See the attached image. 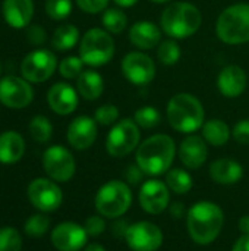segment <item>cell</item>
<instances>
[{
	"label": "cell",
	"instance_id": "1",
	"mask_svg": "<svg viewBox=\"0 0 249 251\" xmlns=\"http://www.w3.org/2000/svg\"><path fill=\"white\" fill-rule=\"evenodd\" d=\"M176 156V144L166 134H156L144 140L136 149V165L145 175L158 176L166 174Z\"/></svg>",
	"mask_w": 249,
	"mask_h": 251
},
{
	"label": "cell",
	"instance_id": "2",
	"mask_svg": "<svg viewBox=\"0 0 249 251\" xmlns=\"http://www.w3.org/2000/svg\"><path fill=\"white\" fill-rule=\"evenodd\" d=\"M225 224L223 210L211 201L195 203L186 216L188 234L197 244H211L220 234Z\"/></svg>",
	"mask_w": 249,
	"mask_h": 251
},
{
	"label": "cell",
	"instance_id": "3",
	"mask_svg": "<svg viewBox=\"0 0 249 251\" xmlns=\"http://www.w3.org/2000/svg\"><path fill=\"white\" fill-rule=\"evenodd\" d=\"M166 116L170 126L182 134H192L203 128L205 122L204 106L191 93L175 94L167 103Z\"/></svg>",
	"mask_w": 249,
	"mask_h": 251
},
{
	"label": "cell",
	"instance_id": "4",
	"mask_svg": "<svg viewBox=\"0 0 249 251\" xmlns=\"http://www.w3.org/2000/svg\"><path fill=\"white\" fill-rule=\"evenodd\" d=\"M203 24L200 9L188 1L170 3L161 13L160 26L173 40H185L198 32Z\"/></svg>",
	"mask_w": 249,
	"mask_h": 251
},
{
	"label": "cell",
	"instance_id": "5",
	"mask_svg": "<svg viewBox=\"0 0 249 251\" xmlns=\"http://www.w3.org/2000/svg\"><path fill=\"white\" fill-rule=\"evenodd\" d=\"M216 34L225 44L238 46L249 41V4L236 3L226 7L216 21Z\"/></svg>",
	"mask_w": 249,
	"mask_h": 251
},
{
	"label": "cell",
	"instance_id": "6",
	"mask_svg": "<svg viewBox=\"0 0 249 251\" xmlns=\"http://www.w3.org/2000/svg\"><path fill=\"white\" fill-rule=\"evenodd\" d=\"M116 51L114 40L104 28L88 29L79 41V57L88 66L98 68L109 63Z\"/></svg>",
	"mask_w": 249,
	"mask_h": 251
},
{
	"label": "cell",
	"instance_id": "7",
	"mask_svg": "<svg viewBox=\"0 0 249 251\" xmlns=\"http://www.w3.org/2000/svg\"><path fill=\"white\" fill-rule=\"evenodd\" d=\"M132 203V193L126 182L113 179L106 182L95 196V209L104 218H120Z\"/></svg>",
	"mask_w": 249,
	"mask_h": 251
},
{
	"label": "cell",
	"instance_id": "8",
	"mask_svg": "<svg viewBox=\"0 0 249 251\" xmlns=\"http://www.w3.org/2000/svg\"><path fill=\"white\" fill-rule=\"evenodd\" d=\"M141 140V128L134 119L125 118L117 121L107 134L106 150L112 157H125L138 149Z\"/></svg>",
	"mask_w": 249,
	"mask_h": 251
},
{
	"label": "cell",
	"instance_id": "9",
	"mask_svg": "<svg viewBox=\"0 0 249 251\" xmlns=\"http://www.w3.org/2000/svg\"><path fill=\"white\" fill-rule=\"evenodd\" d=\"M57 68L59 65L56 54L47 49H37L29 51L21 62L22 76L34 84L50 79Z\"/></svg>",
	"mask_w": 249,
	"mask_h": 251
},
{
	"label": "cell",
	"instance_id": "10",
	"mask_svg": "<svg viewBox=\"0 0 249 251\" xmlns=\"http://www.w3.org/2000/svg\"><path fill=\"white\" fill-rule=\"evenodd\" d=\"M122 74L123 76L134 85L145 87L156 78V63L154 60L142 53L138 51H129L123 56L122 63Z\"/></svg>",
	"mask_w": 249,
	"mask_h": 251
},
{
	"label": "cell",
	"instance_id": "11",
	"mask_svg": "<svg viewBox=\"0 0 249 251\" xmlns=\"http://www.w3.org/2000/svg\"><path fill=\"white\" fill-rule=\"evenodd\" d=\"M43 166L45 174L56 182H68L75 175V157L63 146H51L44 151Z\"/></svg>",
	"mask_w": 249,
	"mask_h": 251
},
{
	"label": "cell",
	"instance_id": "12",
	"mask_svg": "<svg viewBox=\"0 0 249 251\" xmlns=\"http://www.w3.org/2000/svg\"><path fill=\"white\" fill-rule=\"evenodd\" d=\"M34 90L23 76L6 75L0 79V103L9 109H23L31 104Z\"/></svg>",
	"mask_w": 249,
	"mask_h": 251
},
{
	"label": "cell",
	"instance_id": "13",
	"mask_svg": "<svg viewBox=\"0 0 249 251\" xmlns=\"http://www.w3.org/2000/svg\"><path fill=\"white\" fill-rule=\"evenodd\" d=\"M28 199L31 204L41 212H54L63 201L59 185L45 178H37L28 185Z\"/></svg>",
	"mask_w": 249,
	"mask_h": 251
},
{
	"label": "cell",
	"instance_id": "14",
	"mask_svg": "<svg viewBox=\"0 0 249 251\" xmlns=\"http://www.w3.org/2000/svg\"><path fill=\"white\" fill-rule=\"evenodd\" d=\"M125 241L134 251H157L163 244V232L151 222H136L128 228Z\"/></svg>",
	"mask_w": 249,
	"mask_h": 251
},
{
	"label": "cell",
	"instance_id": "15",
	"mask_svg": "<svg viewBox=\"0 0 249 251\" xmlns=\"http://www.w3.org/2000/svg\"><path fill=\"white\" fill-rule=\"evenodd\" d=\"M139 204L150 215H160L169 206V187L158 179H148L139 188Z\"/></svg>",
	"mask_w": 249,
	"mask_h": 251
},
{
	"label": "cell",
	"instance_id": "16",
	"mask_svg": "<svg viewBox=\"0 0 249 251\" xmlns=\"http://www.w3.org/2000/svg\"><path fill=\"white\" fill-rule=\"evenodd\" d=\"M88 234L84 226L63 222L51 231V244L59 251H79L87 244Z\"/></svg>",
	"mask_w": 249,
	"mask_h": 251
},
{
	"label": "cell",
	"instance_id": "17",
	"mask_svg": "<svg viewBox=\"0 0 249 251\" xmlns=\"http://www.w3.org/2000/svg\"><path fill=\"white\" fill-rule=\"evenodd\" d=\"M68 143L75 150H87L90 149L97 140V122L94 118L87 115H81L75 118L66 132Z\"/></svg>",
	"mask_w": 249,
	"mask_h": 251
},
{
	"label": "cell",
	"instance_id": "18",
	"mask_svg": "<svg viewBox=\"0 0 249 251\" xmlns=\"http://www.w3.org/2000/svg\"><path fill=\"white\" fill-rule=\"evenodd\" d=\"M78 90H75L68 82H56L47 91V103L48 107L62 116L70 115L76 110L79 97Z\"/></svg>",
	"mask_w": 249,
	"mask_h": 251
},
{
	"label": "cell",
	"instance_id": "19",
	"mask_svg": "<svg viewBox=\"0 0 249 251\" xmlns=\"http://www.w3.org/2000/svg\"><path fill=\"white\" fill-rule=\"evenodd\" d=\"M248 85V78L245 71L238 65L225 66L217 76V88L222 96L227 99L241 97Z\"/></svg>",
	"mask_w": 249,
	"mask_h": 251
},
{
	"label": "cell",
	"instance_id": "20",
	"mask_svg": "<svg viewBox=\"0 0 249 251\" xmlns=\"http://www.w3.org/2000/svg\"><path fill=\"white\" fill-rule=\"evenodd\" d=\"M163 29L151 21H138L129 28V41L138 50H151L161 43Z\"/></svg>",
	"mask_w": 249,
	"mask_h": 251
},
{
	"label": "cell",
	"instance_id": "21",
	"mask_svg": "<svg viewBox=\"0 0 249 251\" xmlns=\"http://www.w3.org/2000/svg\"><path fill=\"white\" fill-rule=\"evenodd\" d=\"M208 157L207 141L200 135H188L179 146V159L188 169L201 168Z\"/></svg>",
	"mask_w": 249,
	"mask_h": 251
},
{
	"label": "cell",
	"instance_id": "22",
	"mask_svg": "<svg viewBox=\"0 0 249 251\" xmlns=\"http://www.w3.org/2000/svg\"><path fill=\"white\" fill-rule=\"evenodd\" d=\"M1 13L7 25L15 29L26 28L34 16L32 0H3Z\"/></svg>",
	"mask_w": 249,
	"mask_h": 251
},
{
	"label": "cell",
	"instance_id": "23",
	"mask_svg": "<svg viewBox=\"0 0 249 251\" xmlns=\"http://www.w3.org/2000/svg\"><path fill=\"white\" fill-rule=\"evenodd\" d=\"M210 176L214 182L220 185H233L239 182L244 176V168L239 162L223 157L217 159L210 166Z\"/></svg>",
	"mask_w": 249,
	"mask_h": 251
},
{
	"label": "cell",
	"instance_id": "24",
	"mask_svg": "<svg viewBox=\"0 0 249 251\" xmlns=\"http://www.w3.org/2000/svg\"><path fill=\"white\" fill-rule=\"evenodd\" d=\"M25 153V141L16 131L0 134V163L13 165L22 159Z\"/></svg>",
	"mask_w": 249,
	"mask_h": 251
},
{
	"label": "cell",
	"instance_id": "25",
	"mask_svg": "<svg viewBox=\"0 0 249 251\" xmlns=\"http://www.w3.org/2000/svg\"><path fill=\"white\" fill-rule=\"evenodd\" d=\"M76 90L82 99L90 101L97 100L104 91V79L94 69L82 71V74L76 79Z\"/></svg>",
	"mask_w": 249,
	"mask_h": 251
},
{
	"label": "cell",
	"instance_id": "26",
	"mask_svg": "<svg viewBox=\"0 0 249 251\" xmlns=\"http://www.w3.org/2000/svg\"><path fill=\"white\" fill-rule=\"evenodd\" d=\"M201 132H203V138L214 147L225 146L232 137V129L222 119H210L204 122Z\"/></svg>",
	"mask_w": 249,
	"mask_h": 251
},
{
	"label": "cell",
	"instance_id": "27",
	"mask_svg": "<svg viewBox=\"0 0 249 251\" xmlns=\"http://www.w3.org/2000/svg\"><path fill=\"white\" fill-rule=\"evenodd\" d=\"M79 29L73 24H62L59 25L51 35V46L57 51L72 50L79 41Z\"/></svg>",
	"mask_w": 249,
	"mask_h": 251
},
{
	"label": "cell",
	"instance_id": "28",
	"mask_svg": "<svg viewBox=\"0 0 249 251\" xmlns=\"http://www.w3.org/2000/svg\"><path fill=\"white\" fill-rule=\"evenodd\" d=\"M101 24L107 32L120 34L128 26V16L122 9H117V7L106 9L101 16Z\"/></svg>",
	"mask_w": 249,
	"mask_h": 251
},
{
	"label": "cell",
	"instance_id": "29",
	"mask_svg": "<svg viewBox=\"0 0 249 251\" xmlns=\"http://www.w3.org/2000/svg\"><path fill=\"white\" fill-rule=\"evenodd\" d=\"M192 176L181 168L169 169L166 174V185L176 194H186L192 188Z\"/></svg>",
	"mask_w": 249,
	"mask_h": 251
},
{
	"label": "cell",
	"instance_id": "30",
	"mask_svg": "<svg viewBox=\"0 0 249 251\" xmlns=\"http://www.w3.org/2000/svg\"><path fill=\"white\" fill-rule=\"evenodd\" d=\"M28 128H29V134H31L32 140L37 143H41V144L50 141V138L53 135V125L48 121V118L44 115L34 116L31 119Z\"/></svg>",
	"mask_w": 249,
	"mask_h": 251
},
{
	"label": "cell",
	"instance_id": "31",
	"mask_svg": "<svg viewBox=\"0 0 249 251\" xmlns=\"http://www.w3.org/2000/svg\"><path fill=\"white\" fill-rule=\"evenodd\" d=\"M181 56H182L181 46L173 38L164 40V41H161L157 46V59L160 60L161 65L172 66V65H175V63L179 62Z\"/></svg>",
	"mask_w": 249,
	"mask_h": 251
},
{
	"label": "cell",
	"instance_id": "32",
	"mask_svg": "<svg viewBox=\"0 0 249 251\" xmlns=\"http://www.w3.org/2000/svg\"><path fill=\"white\" fill-rule=\"evenodd\" d=\"M134 121L142 129H153V128H156L160 124L161 115L153 106H142V107L135 110Z\"/></svg>",
	"mask_w": 249,
	"mask_h": 251
},
{
	"label": "cell",
	"instance_id": "33",
	"mask_svg": "<svg viewBox=\"0 0 249 251\" xmlns=\"http://www.w3.org/2000/svg\"><path fill=\"white\" fill-rule=\"evenodd\" d=\"M45 13L53 21L66 19L73 9L72 0H45Z\"/></svg>",
	"mask_w": 249,
	"mask_h": 251
},
{
	"label": "cell",
	"instance_id": "34",
	"mask_svg": "<svg viewBox=\"0 0 249 251\" xmlns=\"http://www.w3.org/2000/svg\"><path fill=\"white\" fill-rule=\"evenodd\" d=\"M84 62L79 56H68L59 63V74L65 79H78L84 71Z\"/></svg>",
	"mask_w": 249,
	"mask_h": 251
},
{
	"label": "cell",
	"instance_id": "35",
	"mask_svg": "<svg viewBox=\"0 0 249 251\" xmlns=\"http://www.w3.org/2000/svg\"><path fill=\"white\" fill-rule=\"evenodd\" d=\"M22 238L18 229L12 226L0 228V251H21Z\"/></svg>",
	"mask_w": 249,
	"mask_h": 251
},
{
	"label": "cell",
	"instance_id": "36",
	"mask_svg": "<svg viewBox=\"0 0 249 251\" xmlns=\"http://www.w3.org/2000/svg\"><path fill=\"white\" fill-rule=\"evenodd\" d=\"M48 228H50V219L43 213L32 215L25 222V234L28 237H34V238L43 237L48 231Z\"/></svg>",
	"mask_w": 249,
	"mask_h": 251
},
{
	"label": "cell",
	"instance_id": "37",
	"mask_svg": "<svg viewBox=\"0 0 249 251\" xmlns=\"http://www.w3.org/2000/svg\"><path fill=\"white\" fill-rule=\"evenodd\" d=\"M94 119L97 124L103 125V126H110L114 125L119 121V109L109 103V104H103L100 107L95 109L94 112Z\"/></svg>",
	"mask_w": 249,
	"mask_h": 251
},
{
	"label": "cell",
	"instance_id": "38",
	"mask_svg": "<svg viewBox=\"0 0 249 251\" xmlns=\"http://www.w3.org/2000/svg\"><path fill=\"white\" fill-rule=\"evenodd\" d=\"M75 1L82 12L95 15V13L104 12L110 0H75Z\"/></svg>",
	"mask_w": 249,
	"mask_h": 251
},
{
	"label": "cell",
	"instance_id": "39",
	"mask_svg": "<svg viewBox=\"0 0 249 251\" xmlns=\"http://www.w3.org/2000/svg\"><path fill=\"white\" fill-rule=\"evenodd\" d=\"M232 137L236 143L248 146L249 144V119H242L236 122L232 128Z\"/></svg>",
	"mask_w": 249,
	"mask_h": 251
},
{
	"label": "cell",
	"instance_id": "40",
	"mask_svg": "<svg viewBox=\"0 0 249 251\" xmlns=\"http://www.w3.org/2000/svg\"><path fill=\"white\" fill-rule=\"evenodd\" d=\"M88 237H98L104 232L106 229V222L101 216H90L87 221H85V225H84Z\"/></svg>",
	"mask_w": 249,
	"mask_h": 251
},
{
	"label": "cell",
	"instance_id": "41",
	"mask_svg": "<svg viewBox=\"0 0 249 251\" xmlns=\"http://www.w3.org/2000/svg\"><path fill=\"white\" fill-rule=\"evenodd\" d=\"M26 40H28V43H31L34 46H41L47 40V32L41 25L29 24L26 26Z\"/></svg>",
	"mask_w": 249,
	"mask_h": 251
},
{
	"label": "cell",
	"instance_id": "42",
	"mask_svg": "<svg viewBox=\"0 0 249 251\" xmlns=\"http://www.w3.org/2000/svg\"><path fill=\"white\" fill-rule=\"evenodd\" d=\"M142 176H144V172H142V169H141L138 165H131V166H128L126 174H125V178H126V182H128V184L136 185V184L141 182Z\"/></svg>",
	"mask_w": 249,
	"mask_h": 251
},
{
	"label": "cell",
	"instance_id": "43",
	"mask_svg": "<svg viewBox=\"0 0 249 251\" xmlns=\"http://www.w3.org/2000/svg\"><path fill=\"white\" fill-rule=\"evenodd\" d=\"M232 251H249V234H244L235 244Z\"/></svg>",
	"mask_w": 249,
	"mask_h": 251
},
{
	"label": "cell",
	"instance_id": "44",
	"mask_svg": "<svg viewBox=\"0 0 249 251\" xmlns=\"http://www.w3.org/2000/svg\"><path fill=\"white\" fill-rule=\"evenodd\" d=\"M170 215H172L175 219L183 218V215H185V206H183V203H173V204L170 206Z\"/></svg>",
	"mask_w": 249,
	"mask_h": 251
},
{
	"label": "cell",
	"instance_id": "45",
	"mask_svg": "<svg viewBox=\"0 0 249 251\" xmlns=\"http://www.w3.org/2000/svg\"><path fill=\"white\" fill-rule=\"evenodd\" d=\"M239 229L242 234H249V216H242L239 221Z\"/></svg>",
	"mask_w": 249,
	"mask_h": 251
},
{
	"label": "cell",
	"instance_id": "46",
	"mask_svg": "<svg viewBox=\"0 0 249 251\" xmlns=\"http://www.w3.org/2000/svg\"><path fill=\"white\" fill-rule=\"evenodd\" d=\"M116 3V6L119 7H132L135 6L139 0H113Z\"/></svg>",
	"mask_w": 249,
	"mask_h": 251
},
{
	"label": "cell",
	"instance_id": "47",
	"mask_svg": "<svg viewBox=\"0 0 249 251\" xmlns=\"http://www.w3.org/2000/svg\"><path fill=\"white\" fill-rule=\"evenodd\" d=\"M84 251H106V249H104L103 246H100V244H95V243H94V244H90V246H88V247H87Z\"/></svg>",
	"mask_w": 249,
	"mask_h": 251
},
{
	"label": "cell",
	"instance_id": "48",
	"mask_svg": "<svg viewBox=\"0 0 249 251\" xmlns=\"http://www.w3.org/2000/svg\"><path fill=\"white\" fill-rule=\"evenodd\" d=\"M150 1L157 3V4H163V3H169V1H172V0H150Z\"/></svg>",
	"mask_w": 249,
	"mask_h": 251
},
{
	"label": "cell",
	"instance_id": "49",
	"mask_svg": "<svg viewBox=\"0 0 249 251\" xmlns=\"http://www.w3.org/2000/svg\"><path fill=\"white\" fill-rule=\"evenodd\" d=\"M0 74H1V65H0Z\"/></svg>",
	"mask_w": 249,
	"mask_h": 251
}]
</instances>
